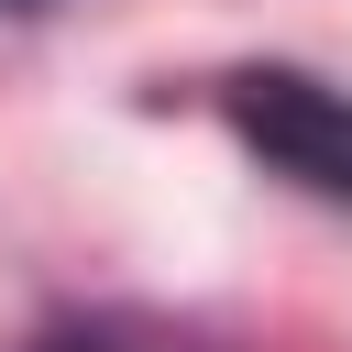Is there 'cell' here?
I'll list each match as a JSON object with an SVG mask.
<instances>
[{
	"instance_id": "cell-2",
	"label": "cell",
	"mask_w": 352,
	"mask_h": 352,
	"mask_svg": "<svg viewBox=\"0 0 352 352\" xmlns=\"http://www.w3.org/2000/svg\"><path fill=\"white\" fill-rule=\"evenodd\" d=\"M0 11H44V0H0Z\"/></svg>"
},
{
	"instance_id": "cell-1",
	"label": "cell",
	"mask_w": 352,
	"mask_h": 352,
	"mask_svg": "<svg viewBox=\"0 0 352 352\" xmlns=\"http://www.w3.org/2000/svg\"><path fill=\"white\" fill-rule=\"evenodd\" d=\"M220 121L242 132L253 165L352 209V88H330L308 66H242V77H220Z\"/></svg>"
}]
</instances>
